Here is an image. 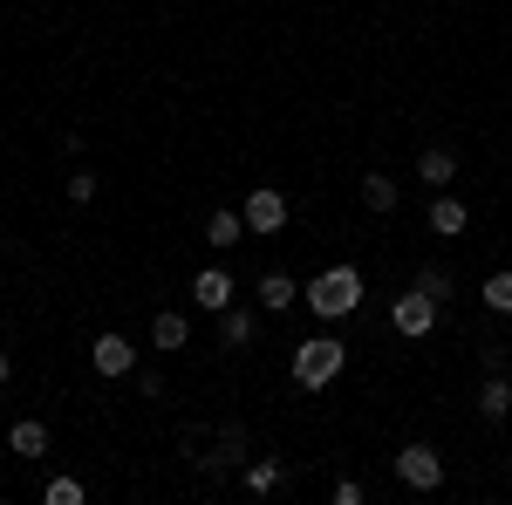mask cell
Masks as SVG:
<instances>
[{"instance_id": "1", "label": "cell", "mask_w": 512, "mask_h": 505, "mask_svg": "<svg viewBox=\"0 0 512 505\" xmlns=\"http://www.w3.org/2000/svg\"><path fill=\"white\" fill-rule=\"evenodd\" d=\"M301 301H308L315 321H342V314L362 308V273L355 267H328V273H315V280L301 287Z\"/></svg>"}, {"instance_id": "2", "label": "cell", "mask_w": 512, "mask_h": 505, "mask_svg": "<svg viewBox=\"0 0 512 505\" xmlns=\"http://www.w3.org/2000/svg\"><path fill=\"white\" fill-rule=\"evenodd\" d=\"M342 369H349V342H335V335L294 342V389H328Z\"/></svg>"}, {"instance_id": "3", "label": "cell", "mask_w": 512, "mask_h": 505, "mask_svg": "<svg viewBox=\"0 0 512 505\" xmlns=\"http://www.w3.org/2000/svg\"><path fill=\"white\" fill-rule=\"evenodd\" d=\"M390 465H396V485H403V492H437V485H444V451L424 444V437H417V444H403Z\"/></svg>"}, {"instance_id": "4", "label": "cell", "mask_w": 512, "mask_h": 505, "mask_svg": "<svg viewBox=\"0 0 512 505\" xmlns=\"http://www.w3.org/2000/svg\"><path fill=\"white\" fill-rule=\"evenodd\" d=\"M390 328L403 335V342H424V335L437 328V301H431V294H417V287H403V294L390 301Z\"/></svg>"}, {"instance_id": "5", "label": "cell", "mask_w": 512, "mask_h": 505, "mask_svg": "<svg viewBox=\"0 0 512 505\" xmlns=\"http://www.w3.org/2000/svg\"><path fill=\"white\" fill-rule=\"evenodd\" d=\"M239 212H246V233L267 239V233L287 226V192H280V185H253V192L239 198Z\"/></svg>"}, {"instance_id": "6", "label": "cell", "mask_w": 512, "mask_h": 505, "mask_svg": "<svg viewBox=\"0 0 512 505\" xmlns=\"http://www.w3.org/2000/svg\"><path fill=\"white\" fill-rule=\"evenodd\" d=\"M233 301H239V280L226 267H198L192 273V308L198 314H226Z\"/></svg>"}, {"instance_id": "7", "label": "cell", "mask_w": 512, "mask_h": 505, "mask_svg": "<svg viewBox=\"0 0 512 505\" xmlns=\"http://www.w3.org/2000/svg\"><path fill=\"white\" fill-rule=\"evenodd\" d=\"M472 410L485 417V424H512V376H506V369H485V383H478Z\"/></svg>"}, {"instance_id": "8", "label": "cell", "mask_w": 512, "mask_h": 505, "mask_svg": "<svg viewBox=\"0 0 512 505\" xmlns=\"http://www.w3.org/2000/svg\"><path fill=\"white\" fill-rule=\"evenodd\" d=\"M424 226H431L437 239H465V226H472V205H465L458 192H437L431 212H424Z\"/></svg>"}, {"instance_id": "9", "label": "cell", "mask_w": 512, "mask_h": 505, "mask_svg": "<svg viewBox=\"0 0 512 505\" xmlns=\"http://www.w3.org/2000/svg\"><path fill=\"white\" fill-rule=\"evenodd\" d=\"M89 362H96V376H130V369H137V349H130V335L110 328V335L89 342Z\"/></svg>"}, {"instance_id": "10", "label": "cell", "mask_w": 512, "mask_h": 505, "mask_svg": "<svg viewBox=\"0 0 512 505\" xmlns=\"http://www.w3.org/2000/svg\"><path fill=\"white\" fill-rule=\"evenodd\" d=\"M417 185L451 192V185H458V151H451V144H424V151H417Z\"/></svg>"}, {"instance_id": "11", "label": "cell", "mask_w": 512, "mask_h": 505, "mask_svg": "<svg viewBox=\"0 0 512 505\" xmlns=\"http://www.w3.org/2000/svg\"><path fill=\"white\" fill-rule=\"evenodd\" d=\"M198 471H239L246 465V430L239 424H219V444H212V451H205V458H192Z\"/></svg>"}, {"instance_id": "12", "label": "cell", "mask_w": 512, "mask_h": 505, "mask_svg": "<svg viewBox=\"0 0 512 505\" xmlns=\"http://www.w3.org/2000/svg\"><path fill=\"white\" fill-rule=\"evenodd\" d=\"M219 342H226V349H253V342H260V308L233 301V308L219 314Z\"/></svg>"}, {"instance_id": "13", "label": "cell", "mask_w": 512, "mask_h": 505, "mask_svg": "<svg viewBox=\"0 0 512 505\" xmlns=\"http://www.w3.org/2000/svg\"><path fill=\"white\" fill-rule=\"evenodd\" d=\"M7 451H14L21 465L48 458V424H41V417H14V430H7Z\"/></svg>"}, {"instance_id": "14", "label": "cell", "mask_w": 512, "mask_h": 505, "mask_svg": "<svg viewBox=\"0 0 512 505\" xmlns=\"http://www.w3.org/2000/svg\"><path fill=\"white\" fill-rule=\"evenodd\" d=\"M151 349H164V355H185V349H192V321H185L178 308H164L158 321H151Z\"/></svg>"}, {"instance_id": "15", "label": "cell", "mask_w": 512, "mask_h": 505, "mask_svg": "<svg viewBox=\"0 0 512 505\" xmlns=\"http://www.w3.org/2000/svg\"><path fill=\"white\" fill-rule=\"evenodd\" d=\"M253 294H260V314H287L294 308V301H301V287H294V273H260V287H253Z\"/></svg>"}, {"instance_id": "16", "label": "cell", "mask_w": 512, "mask_h": 505, "mask_svg": "<svg viewBox=\"0 0 512 505\" xmlns=\"http://www.w3.org/2000/svg\"><path fill=\"white\" fill-rule=\"evenodd\" d=\"M239 239H253V233H246V212H239V205H219V212L205 219V246L226 253V246H239Z\"/></svg>"}, {"instance_id": "17", "label": "cell", "mask_w": 512, "mask_h": 505, "mask_svg": "<svg viewBox=\"0 0 512 505\" xmlns=\"http://www.w3.org/2000/svg\"><path fill=\"white\" fill-rule=\"evenodd\" d=\"M362 205H369V212H396V205H403V185H396L390 171H369V178H362Z\"/></svg>"}, {"instance_id": "18", "label": "cell", "mask_w": 512, "mask_h": 505, "mask_svg": "<svg viewBox=\"0 0 512 505\" xmlns=\"http://www.w3.org/2000/svg\"><path fill=\"white\" fill-rule=\"evenodd\" d=\"M239 485H246L253 499H267V492L280 485V465L274 458H246V465H239Z\"/></svg>"}, {"instance_id": "19", "label": "cell", "mask_w": 512, "mask_h": 505, "mask_svg": "<svg viewBox=\"0 0 512 505\" xmlns=\"http://www.w3.org/2000/svg\"><path fill=\"white\" fill-rule=\"evenodd\" d=\"M89 499V485H82L76 471H55L48 485H41V505H82Z\"/></svg>"}, {"instance_id": "20", "label": "cell", "mask_w": 512, "mask_h": 505, "mask_svg": "<svg viewBox=\"0 0 512 505\" xmlns=\"http://www.w3.org/2000/svg\"><path fill=\"white\" fill-rule=\"evenodd\" d=\"M410 287H417V294H431L437 308H444V301L458 294V280H451V273H444V267H417V280H410Z\"/></svg>"}, {"instance_id": "21", "label": "cell", "mask_w": 512, "mask_h": 505, "mask_svg": "<svg viewBox=\"0 0 512 505\" xmlns=\"http://www.w3.org/2000/svg\"><path fill=\"white\" fill-rule=\"evenodd\" d=\"M478 301H485V314H512V273H485Z\"/></svg>"}, {"instance_id": "22", "label": "cell", "mask_w": 512, "mask_h": 505, "mask_svg": "<svg viewBox=\"0 0 512 505\" xmlns=\"http://www.w3.org/2000/svg\"><path fill=\"white\" fill-rule=\"evenodd\" d=\"M328 499H335V505H362V499H369V485H362V478H335Z\"/></svg>"}, {"instance_id": "23", "label": "cell", "mask_w": 512, "mask_h": 505, "mask_svg": "<svg viewBox=\"0 0 512 505\" xmlns=\"http://www.w3.org/2000/svg\"><path fill=\"white\" fill-rule=\"evenodd\" d=\"M62 192H69V205H89V198H96V178H89V171H69Z\"/></svg>"}, {"instance_id": "24", "label": "cell", "mask_w": 512, "mask_h": 505, "mask_svg": "<svg viewBox=\"0 0 512 505\" xmlns=\"http://www.w3.org/2000/svg\"><path fill=\"white\" fill-rule=\"evenodd\" d=\"M137 396H151V403L164 396V376H158V369H137Z\"/></svg>"}, {"instance_id": "25", "label": "cell", "mask_w": 512, "mask_h": 505, "mask_svg": "<svg viewBox=\"0 0 512 505\" xmlns=\"http://www.w3.org/2000/svg\"><path fill=\"white\" fill-rule=\"evenodd\" d=\"M478 362H485V369H512V355L499 349V342H485V349H478Z\"/></svg>"}, {"instance_id": "26", "label": "cell", "mask_w": 512, "mask_h": 505, "mask_svg": "<svg viewBox=\"0 0 512 505\" xmlns=\"http://www.w3.org/2000/svg\"><path fill=\"white\" fill-rule=\"evenodd\" d=\"M7 376H14V362H7V355H0V383H7Z\"/></svg>"}]
</instances>
